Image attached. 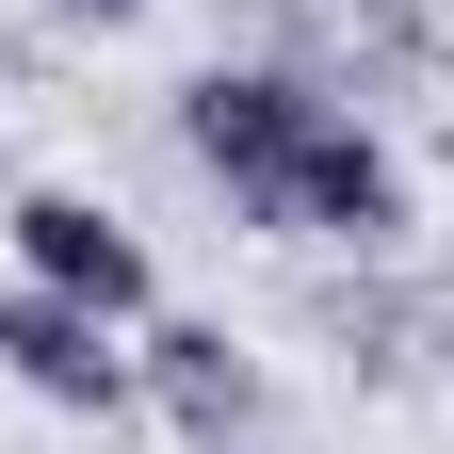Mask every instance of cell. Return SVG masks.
<instances>
[{
	"instance_id": "obj_1",
	"label": "cell",
	"mask_w": 454,
	"mask_h": 454,
	"mask_svg": "<svg viewBox=\"0 0 454 454\" xmlns=\"http://www.w3.org/2000/svg\"><path fill=\"white\" fill-rule=\"evenodd\" d=\"M309 114H325V98H309L293 66H211V82H179V146L227 179V211L260 227L276 179H293V146H309Z\"/></svg>"
},
{
	"instance_id": "obj_2",
	"label": "cell",
	"mask_w": 454,
	"mask_h": 454,
	"mask_svg": "<svg viewBox=\"0 0 454 454\" xmlns=\"http://www.w3.org/2000/svg\"><path fill=\"white\" fill-rule=\"evenodd\" d=\"M0 373H17L33 406H66V422L146 406V389H130V325H98V309H66V293H33V276H0Z\"/></svg>"
},
{
	"instance_id": "obj_3",
	"label": "cell",
	"mask_w": 454,
	"mask_h": 454,
	"mask_svg": "<svg viewBox=\"0 0 454 454\" xmlns=\"http://www.w3.org/2000/svg\"><path fill=\"white\" fill-rule=\"evenodd\" d=\"M260 227H293V244H406V162H389L357 114H309V146H293V179H276Z\"/></svg>"
},
{
	"instance_id": "obj_4",
	"label": "cell",
	"mask_w": 454,
	"mask_h": 454,
	"mask_svg": "<svg viewBox=\"0 0 454 454\" xmlns=\"http://www.w3.org/2000/svg\"><path fill=\"white\" fill-rule=\"evenodd\" d=\"M0 244H17L33 293H66V309H98V325H146V293H162L146 244H130L98 195H17V211H0Z\"/></svg>"
},
{
	"instance_id": "obj_5",
	"label": "cell",
	"mask_w": 454,
	"mask_h": 454,
	"mask_svg": "<svg viewBox=\"0 0 454 454\" xmlns=\"http://www.w3.org/2000/svg\"><path fill=\"white\" fill-rule=\"evenodd\" d=\"M130 389H146L179 438H244V422H260V357H244L227 325H146V340H130Z\"/></svg>"
},
{
	"instance_id": "obj_6",
	"label": "cell",
	"mask_w": 454,
	"mask_h": 454,
	"mask_svg": "<svg viewBox=\"0 0 454 454\" xmlns=\"http://www.w3.org/2000/svg\"><path fill=\"white\" fill-rule=\"evenodd\" d=\"M49 17H82V33H130V17H146V0H49Z\"/></svg>"
},
{
	"instance_id": "obj_7",
	"label": "cell",
	"mask_w": 454,
	"mask_h": 454,
	"mask_svg": "<svg viewBox=\"0 0 454 454\" xmlns=\"http://www.w3.org/2000/svg\"><path fill=\"white\" fill-rule=\"evenodd\" d=\"M227 17H244V0H227Z\"/></svg>"
}]
</instances>
